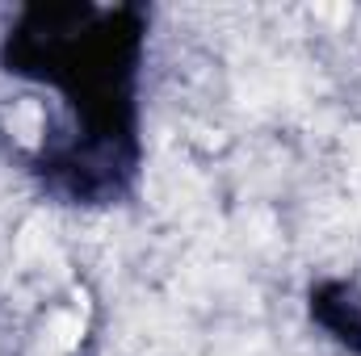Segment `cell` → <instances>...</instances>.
Segmentation results:
<instances>
[{"instance_id":"6da1fadb","label":"cell","mask_w":361,"mask_h":356,"mask_svg":"<svg viewBox=\"0 0 361 356\" xmlns=\"http://www.w3.org/2000/svg\"><path fill=\"white\" fill-rule=\"evenodd\" d=\"M8 126H13V134H17L21 143H38V134H42V109H38L34 101H25V105L13 109Z\"/></svg>"},{"instance_id":"7a4b0ae2","label":"cell","mask_w":361,"mask_h":356,"mask_svg":"<svg viewBox=\"0 0 361 356\" xmlns=\"http://www.w3.org/2000/svg\"><path fill=\"white\" fill-rule=\"evenodd\" d=\"M80 331H85V319L80 314H55V323H51V336H55L59 348H76L80 344Z\"/></svg>"}]
</instances>
